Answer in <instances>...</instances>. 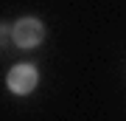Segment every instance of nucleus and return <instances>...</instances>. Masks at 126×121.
I'll list each match as a JSON object with an SVG mask.
<instances>
[{"instance_id":"obj_1","label":"nucleus","mask_w":126,"mask_h":121,"mask_svg":"<svg viewBox=\"0 0 126 121\" xmlns=\"http://www.w3.org/2000/svg\"><path fill=\"white\" fill-rule=\"evenodd\" d=\"M6 85H9L11 93L28 96V93H34V90H36V85H39V71H36L34 65H28V62H20V65H14L11 71H9Z\"/></svg>"},{"instance_id":"obj_2","label":"nucleus","mask_w":126,"mask_h":121,"mask_svg":"<svg viewBox=\"0 0 126 121\" xmlns=\"http://www.w3.org/2000/svg\"><path fill=\"white\" fill-rule=\"evenodd\" d=\"M11 40L17 42V48H36L45 40V25L36 17H23L11 25Z\"/></svg>"}]
</instances>
